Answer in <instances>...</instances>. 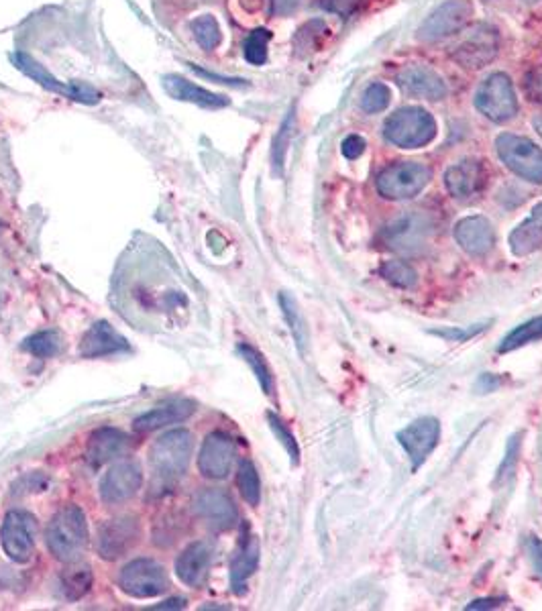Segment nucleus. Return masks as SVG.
Returning a JSON list of instances; mask_svg holds the SVG:
<instances>
[{
  "instance_id": "a18cd8bd",
  "label": "nucleus",
  "mask_w": 542,
  "mask_h": 611,
  "mask_svg": "<svg viewBox=\"0 0 542 611\" xmlns=\"http://www.w3.org/2000/svg\"><path fill=\"white\" fill-rule=\"evenodd\" d=\"M186 66H190V70H192L194 74H198L200 78L212 80L214 84H223V86H235V88H243V86H247V84H249V82H247V80H243V78H229V76H221V74H214V72H208V70H204V68H200V66H196V64H186Z\"/></svg>"
},
{
  "instance_id": "a19ab883",
  "label": "nucleus",
  "mask_w": 542,
  "mask_h": 611,
  "mask_svg": "<svg viewBox=\"0 0 542 611\" xmlns=\"http://www.w3.org/2000/svg\"><path fill=\"white\" fill-rule=\"evenodd\" d=\"M522 90L532 104L542 106V66H536V68L526 72L524 82H522Z\"/></svg>"
},
{
  "instance_id": "5701e85b",
  "label": "nucleus",
  "mask_w": 542,
  "mask_h": 611,
  "mask_svg": "<svg viewBox=\"0 0 542 611\" xmlns=\"http://www.w3.org/2000/svg\"><path fill=\"white\" fill-rule=\"evenodd\" d=\"M194 410H196V406L190 400H176V402L157 406V408L141 414L133 422V428L137 432H153V430H159V428H166V426L188 420L194 414Z\"/></svg>"
},
{
  "instance_id": "f704fd0d",
  "label": "nucleus",
  "mask_w": 542,
  "mask_h": 611,
  "mask_svg": "<svg viewBox=\"0 0 542 611\" xmlns=\"http://www.w3.org/2000/svg\"><path fill=\"white\" fill-rule=\"evenodd\" d=\"M239 353L245 359V363L253 369L255 377L261 385V390L269 396L271 392H274V377H271V371H269L265 359L261 357V353L255 351L251 345H239Z\"/></svg>"
},
{
  "instance_id": "c9c22d12",
  "label": "nucleus",
  "mask_w": 542,
  "mask_h": 611,
  "mask_svg": "<svg viewBox=\"0 0 542 611\" xmlns=\"http://www.w3.org/2000/svg\"><path fill=\"white\" fill-rule=\"evenodd\" d=\"M294 133V110H290L288 117L284 119L278 135L274 137V147H271V163H274V172L280 176L284 170V161H286V151L290 145Z\"/></svg>"
},
{
  "instance_id": "4468645a",
  "label": "nucleus",
  "mask_w": 542,
  "mask_h": 611,
  "mask_svg": "<svg viewBox=\"0 0 542 611\" xmlns=\"http://www.w3.org/2000/svg\"><path fill=\"white\" fill-rule=\"evenodd\" d=\"M143 485V471L135 461H119L108 469L100 481V497L104 504H123Z\"/></svg>"
},
{
  "instance_id": "7c9ffc66",
  "label": "nucleus",
  "mask_w": 542,
  "mask_h": 611,
  "mask_svg": "<svg viewBox=\"0 0 542 611\" xmlns=\"http://www.w3.org/2000/svg\"><path fill=\"white\" fill-rule=\"evenodd\" d=\"M190 27H192V35H194L196 43L204 51H214L216 47L223 43L221 25H219V21H216V17H212V15L196 17Z\"/></svg>"
},
{
  "instance_id": "2eb2a0df",
  "label": "nucleus",
  "mask_w": 542,
  "mask_h": 611,
  "mask_svg": "<svg viewBox=\"0 0 542 611\" xmlns=\"http://www.w3.org/2000/svg\"><path fill=\"white\" fill-rule=\"evenodd\" d=\"M194 512L214 530H229L239 518L235 502L223 489H202L194 497Z\"/></svg>"
},
{
  "instance_id": "ddd939ff",
  "label": "nucleus",
  "mask_w": 542,
  "mask_h": 611,
  "mask_svg": "<svg viewBox=\"0 0 542 611\" xmlns=\"http://www.w3.org/2000/svg\"><path fill=\"white\" fill-rule=\"evenodd\" d=\"M439 436H441L439 420L428 416L414 420L410 426L398 432V442L410 457L412 471H418L426 463L428 455L437 447Z\"/></svg>"
},
{
  "instance_id": "20e7f679",
  "label": "nucleus",
  "mask_w": 542,
  "mask_h": 611,
  "mask_svg": "<svg viewBox=\"0 0 542 611\" xmlns=\"http://www.w3.org/2000/svg\"><path fill=\"white\" fill-rule=\"evenodd\" d=\"M432 172L418 161H396L379 172L375 188L386 200H408L418 196L430 182Z\"/></svg>"
},
{
  "instance_id": "393cba45",
  "label": "nucleus",
  "mask_w": 542,
  "mask_h": 611,
  "mask_svg": "<svg viewBox=\"0 0 542 611\" xmlns=\"http://www.w3.org/2000/svg\"><path fill=\"white\" fill-rule=\"evenodd\" d=\"M508 243L516 257H526L542 247V202H538L522 225L512 231Z\"/></svg>"
},
{
  "instance_id": "ea45409f",
  "label": "nucleus",
  "mask_w": 542,
  "mask_h": 611,
  "mask_svg": "<svg viewBox=\"0 0 542 611\" xmlns=\"http://www.w3.org/2000/svg\"><path fill=\"white\" fill-rule=\"evenodd\" d=\"M483 330H487V324H473L467 328H435V330H430V335L441 337L445 341H453V343H465L477 337Z\"/></svg>"
},
{
  "instance_id": "603ef678",
  "label": "nucleus",
  "mask_w": 542,
  "mask_h": 611,
  "mask_svg": "<svg viewBox=\"0 0 542 611\" xmlns=\"http://www.w3.org/2000/svg\"><path fill=\"white\" fill-rule=\"evenodd\" d=\"M534 129H536V133L542 137V115H538V117L534 119Z\"/></svg>"
},
{
  "instance_id": "4c0bfd02",
  "label": "nucleus",
  "mask_w": 542,
  "mask_h": 611,
  "mask_svg": "<svg viewBox=\"0 0 542 611\" xmlns=\"http://www.w3.org/2000/svg\"><path fill=\"white\" fill-rule=\"evenodd\" d=\"M386 280L398 288H414L416 286V271L404 261H386L379 269Z\"/></svg>"
},
{
  "instance_id": "423d86ee",
  "label": "nucleus",
  "mask_w": 542,
  "mask_h": 611,
  "mask_svg": "<svg viewBox=\"0 0 542 611\" xmlns=\"http://www.w3.org/2000/svg\"><path fill=\"white\" fill-rule=\"evenodd\" d=\"M496 151L506 168L526 182L542 184V149L526 137L502 133L496 139Z\"/></svg>"
},
{
  "instance_id": "49530a36",
  "label": "nucleus",
  "mask_w": 542,
  "mask_h": 611,
  "mask_svg": "<svg viewBox=\"0 0 542 611\" xmlns=\"http://www.w3.org/2000/svg\"><path fill=\"white\" fill-rule=\"evenodd\" d=\"M365 147H367V143H365V139L359 137V135H349V137H345L343 143H341V151H343V155H345L347 159H359V157L363 155Z\"/></svg>"
},
{
  "instance_id": "a878e982",
  "label": "nucleus",
  "mask_w": 542,
  "mask_h": 611,
  "mask_svg": "<svg viewBox=\"0 0 542 611\" xmlns=\"http://www.w3.org/2000/svg\"><path fill=\"white\" fill-rule=\"evenodd\" d=\"M13 64L27 76L31 78L33 82H37L41 88H45L47 92H53V94H60V96H66L70 98V84H64L60 82L56 76H53L47 68H43L33 55L25 53V51H15L11 55Z\"/></svg>"
},
{
  "instance_id": "dca6fc26",
  "label": "nucleus",
  "mask_w": 542,
  "mask_h": 611,
  "mask_svg": "<svg viewBox=\"0 0 542 611\" xmlns=\"http://www.w3.org/2000/svg\"><path fill=\"white\" fill-rule=\"evenodd\" d=\"M487 172L479 159H463L445 172V186L455 200L471 202L485 190Z\"/></svg>"
},
{
  "instance_id": "0eeeda50",
  "label": "nucleus",
  "mask_w": 542,
  "mask_h": 611,
  "mask_svg": "<svg viewBox=\"0 0 542 611\" xmlns=\"http://www.w3.org/2000/svg\"><path fill=\"white\" fill-rule=\"evenodd\" d=\"M119 587L129 597L151 599L170 589V579L164 565H159L153 559H135L123 567Z\"/></svg>"
},
{
  "instance_id": "9d476101",
  "label": "nucleus",
  "mask_w": 542,
  "mask_h": 611,
  "mask_svg": "<svg viewBox=\"0 0 542 611\" xmlns=\"http://www.w3.org/2000/svg\"><path fill=\"white\" fill-rule=\"evenodd\" d=\"M35 536L37 522L29 512L11 510L5 516L3 528H0V544H3L5 554L13 563L25 565L33 559Z\"/></svg>"
},
{
  "instance_id": "6e6552de",
  "label": "nucleus",
  "mask_w": 542,
  "mask_h": 611,
  "mask_svg": "<svg viewBox=\"0 0 542 611\" xmlns=\"http://www.w3.org/2000/svg\"><path fill=\"white\" fill-rule=\"evenodd\" d=\"M500 51V33L496 27L479 23L467 37L455 45L451 58L465 70H481L490 66Z\"/></svg>"
},
{
  "instance_id": "f8f14e48",
  "label": "nucleus",
  "mask_w": 542,
  "mask_h": 611,
  "mask_svg": "<svg viewBox=\"0 0 542 611\" xmlns=\"http://www.w3.org/2000/svg\"><path fill=\"white\" fill-rule=\"evenodd\" d=\"M237 459V447L229 434L210 432L202 444L198 455V469L208 479L229 477Z\"/></svg>"
},
{
  "instance_id": "bb28decb",
  "label": "nucleus",
  "mask_w": 542,
  "mask_h": 611,
  "mask_svg": "<svg viewBox=\"0 0 542 611\" xmlns=\"http://www.w3.org/2000/svg\"><path fill=\"white\" fill-rule=\"evenodd\" d=\"M92 583V569L88 565H74L60 575L58 589L66 601H78L92 589Z\"/></svg>"
},
{
  "instance_id": "de8ad7c7",
  "label": "nucleus",
  "mask_w": 542,
  "mask_h": 611,
  "mask_svg": "<svg viewBox=\"0 0 542 611\" xmlns=\"http://www.w3.org/2000/svg\"><path fill=\"white\" fill-rule=\"evenodd\" d=\"M526 548H528V557H530V563H532L534 571L542 575V540L532 536V538H528Z\"/></svg>"
},
{
  "instance_id": "412c9836",
  "label": "nucleus",
  "mask_w": 542,
  "mask_h": 611,
  "mask_svg": "<svg viewBox=\"0 0 542 611\" xmlns=\"http://www.w3.org/2000/svg\"><path fill=\"white\" fill-rule=\"evenodd\" d=\"M212 563V548L206 542L190 544L176 559V575L188 587L204 585Z\"/></svg>"
},
{
  "instance_id": "f3484780",
  "label": "nucleus",
  "mask_w": 542,
  "mask_h": 611,
  "mask_svg": "<svg viewBox=\"0 0 542 611\" xmlns=\"http://www.w3.org/2000/svg\"><path fill=\"white\" fill-rule=\"evenodd\" d=\"M129 349L127 339L121 335V332L108 324L106 320L94 322L86 335L80 341V355L84 359H100V357H108L115 353H123Z\"/></svg>"
},
{
  "instance_id": "2f4dec72",
  "label": "nucleus",
  "mask_w": 542,
  "mask_h": 611,
  "mask_svg": "<svg viewBox=\"0 0 542 611\" xmlns=\"http://www.w3.org/2000/svg\"><path fill=\"white\" fill-rule=\"evenodd\" d=\"M237 485L249 506H259L261 502V481L255 465L249 459H243L237 473Z\"/></svg>"
},
{
  "instance_id": "1a4fd4ad",
  "label": "nucleus",
  "mask_w": 542,
  "mask_h": 611,
  "mask_svg": "<svg viewBox=\"0 0 542 611\" xmlns=\"http://www.w3.org/2000/svg\"><path fill=\"white\" fill-rule=\"evenodd\" d=\"M473 17L471 0H447L439 9L432 11L418 27L416 37L422 43L443 41L467 27Z\"/></svg>"
},
{
  "instance_id": "c756f323",
  "label": "nucleus",
  "mask_w": 542,
  "mask_h": 611,
  "mask_svg": "<svg viewBox=\"0 0 542 611\" xmlns=\"http://www.w3.org/2000/svg\"><path fill=\"white\" fill-rule=\"evenodd\" d=\"M542 339V316H536L520 326H516L512 332H508V335L502 339L498 351L500 353H510V351H516L528 343H534V341H540Z\"/></svg>"
},
{
  "instance_id": "09e8293b",
  "label": "nucleus",
  "mask_w": 542,
  "mask_h": 611,
  "mask_svg": "<svg viewBox=\"0 0 542 611\" xmlns=\"http://www.w3.org/2000/svg\"><path fill=\"white\" fill-rule=\"evenodd\" d=\"M302 0H271V15L288 17L298 11Z\"/></svg>"
},
{
  "instance_id": "a211bd4d",
  "label": "nucleus",
  "mask_w": 542,
  "mask_h": 611,
  "mask_svg": "<svg viewBox=\"0 0 542 611\" xmlns=\"http://www.w3.org/2000/svg\"><path fill=\"white\" fill-rule=\"evenodd\" d=\"M398 86L408 94V96H416L422 100H443L447 96V84L445 80L426 66H408L404 68L398 78H396Z\"/></svg>"
},
{
  "instance_id": "c85d7f7f",
  "label": "nucleus",
  "mask_w": 542,
  "mask_h": 611,
  "mask_svg": "<svg viewBox=\"0 0 542 611\" xmlns=\"http://www.w3.org/2000/svg\"><path fill=\"white\" fill-rule=\"evenodd\" d=\"M280 306H282V312H284V318L290 326V332L292 337L296 341V347L300 353H306V347H308V326L304 322V316L298 308V302L288 294V292H282L280 294Z\"/></svg>"
},
{
  "instance_id": "58836bf2",
  "label": "nucleus",
  "mask_w": 542,
  "mask_h": 611,
  "mask_svg": "<svg viewBox=\"0 0 542 611\" xmlns=\"http://www.w3.org/2000/svg\"><path fill=\"white\" fill-rule=\"evenodd\" d=\"M267 422H269L271 432H274L276 438L284 444V449L288 451L292 465H298L300 463V447H298V440L294 438V434L288 430V426L282 422V418L276 416L274 412L267 414Z\"/></svg>"
},
{
  "instance_id": "72a5a7b5",
  "label": "nucleus",
  "mask_w": 542,
  "mask_h": 611,
  "mask_svg": "<svg viewBox=\"0 0 542 611\" xmlns=\"http://www.w3.org/2000/svg\"><path fill=\"white\" fill-rule=\"evenodd\" d=\"M271 41V31L269 29H255L245 37L243 43V55L251 66H263L267 62V45Z\"/></svg>"
},
{
  "instance_id": "b1692460",
  "label": "nucleus",
  "mask_w": 542,
  "mask_h": 611,
  "mask_svg": "<svg viewBox=\"0 0 542 611\" xmlns=\"http://www.w3.org/2000/svg\"><path fill=\"white\" fill-rule=\"evenodd\" d=\"M257 563H259V540L253 534H249V530L245 528L239 548L235 552V559L231 563V585L237 595L245 591V585L249 577L255 573Z\"/></svg>"
},
{
  "instance_id": "f257e3e1",
  "label": "nucleus",
  "mask_w": 542,
  "mask_h": 611,
  "mask_svg": "<svg viewBox=\"0 0 542 611\" xmlns=\"http://www.w3.org/2000/svg\"><path fill=\"white\" fill-rule=\"evenodd\" d=\"M88 540L90 534L86 514L80 506L74 504L62 508L53 516L45 532V542L53 559L66 565H74L82 559V554L88 548Z\"/></svg>"
},
{
  "instance_id": "f03ea898",
  "label": "nucleus",
  "mask_w": 542,
  "mask_h": 611,
  "mask_svg": "<svg viewBox=\"0 0 542 611\" xmlns=\"http://www.w3.org/2000/svg\"><path fill=\"white\" fill-rule=\"evenodd\" d=\"M194 436L188 430H172L157 438L149 453V467L153 477V487L174 485L186 471L192 459Z\"/></svg>"
},
{
  "instance_id": "e433bc0d",
  "label": "nucleus",
  "mask_w": 542,
  "mask_h": 611,
  "mask_svg": "<svg viewBox=\"0 0 542 611\" xmlns=\"http://www.w3.org/2000/svg\"><path fill=\"white\" fill-rule=\"evenodd\" d=\"M390 102H392V90H390V86H386L382 82H375V84L367 86L363 96H361V108H363V113H367V115L382 113V110L388 108Z\"/></svg>"
},
{
  "instance_id": "6ab92c4d",
  "label": "nucleus",
  "mask_w": 542,
  "mask_h": 611,
  "mask_svg": "<svg viewBox=\"0 0 542 611\" xmlns=\"http://www.w3.org/2000/svg\"><path fill=\"white\" fill-rule=\"evenodd\" d=\"M457 243L473 257H483L496 245V233L492 222L485 216H467L455 225Z\"/></svg>"
},
{
  "instance_id": "37998d69",
  "label": "nucleus",
  "mask_w": 542,
  "mask_h": 611,
  "mask_svg": "<svg viewBox=\"0 0 542 611\" xmlns=\"http://www.w3.org/2000/svg\"><path fill=\"white\" fill-rule=\"evenodd\" d=\"M518 455H520V434H514L508 442V449H506V459L498 471V477H496V485H500L514 469L516 461H518Z\"/></svg>"
},
{
  "instance_id": "3c124183",
  "label": "nucleus",
  "mask_w": 542,
  "mask_h": 611,
  "mask_svg": "<svg viewBox=\"0 0 542 611\" xmlns=\"http://www.w3.org/2000/svg\"><path fill=\"white\" fill-rule=\"evenodd\" d=\"M182 607H186V601H184V599H170V601H166V603L157 605L155 609H182Z\"/></svg>"
},
{
  "instance_id": "9b49d317",
  "label": "nucleus",
  "mask_w": 542,
  "mask_h": 611,
  "mask_svg": "<svg viewBox=\"0 0 542 611\" xmlns=\"http://www.w3.org/2000/svg\"><path fill=\"white\" fill-rule=\"evenodd\" d=\"M141 536V526L135 516H121L106 520L98 528L96 550L102 561H117L137 544Z\"/></svg>"
},
{
  "instance_id": "79ce46f5",
  "label": "nucleus",
  "mask_w": 542,
  "mask_h": 611,
  "mask_svg": "<svg viewBox=\"0 0 542 611\" xmlns=\"http://www.w3.org/2000/svg\"><path fill=\"white\" fill-rule=\"evenodd\" d=\"M318 5L327 13L347 19L363 5V0H318Z\"/></svg>"
},
{
  "instance_id": "4be33fe9",
  "label": "nucleus",
  "mask_w": 542,
  "mask_h": 611,
  "mask_svg": "<svg viewBox=\"0 0 542 611\" xmlns=\"http://www.w3.org/2000/svg\"><path fill=\"white\" fill-rule=\"evenodd\" d=\"M127 449V436L117 428H98L92 432L86 449V461L92 469L115 461Z\"/></svg>"
},
{
  "instance_id": "cd10ccee",
  "label": "nucleus",
  "mask_w": 542,
  "mask_h": 611,
  "mask_svg": "<svg viewBox=\"0 0 542 611\" xmlns=\"http://www.w3.org/2000/svg\"><path fill=\"white\" fill-rule=\"evenodd\" d=\"M329 37H331L329 25L322 19H312L296 31V37H294L296 53L300 55V58H306V55L318 51Z\"/></svg>"
},
{
  "instance_id": "8fccbe9b",
  "label": "nucleus",
  "mask_w": 542,
  "mask_h": 611,
  "mask_svg": "<svg viewBox=\"0 0 542 611\" xmlns=\"http://www.w3.org/2000/svg\"><path fill=\"white\" fill-rule=\"evenodd\" d=\"M504 599H475L473 603L467 605V609H494L498 605H502Z\"/></svg>"
},
{
  "instance_id": "7ed1b4c3",
  "label": "nucleus",
  "mask_w": 542,
  "mask_h": 611,
  "mask_svg": "<svg viewBox=\"0 0 542 611\" xmlns=\"http://www.w3.org/2000/svg\"><path fill=\"white\" fill-rule=\"evenodd\" d=\"M384 137L402 149H418L437 137V121L420 106H404L384 123Z\"/></svg>"
},
{
  "instance_id": "c03bdc74",
  "label": "nucleus",
  "mask_w": 542,
  "mask_h": 611,
  "mask_svg": "<svg viewBox=\"0 0 542 611\" xmlns=\"http://www.w3.org/2000/svg\"><path fill=\"white\" fill-rule=\"evenodd\" d=\"M100 92L96 88H92L86 82H70V100L80 102V104H98L100 102Z\"/></svg>"
},
{
  "instance_id": "473e14b6",
  "label": "nucleus",
  "mask_w": 542,
  "mask_h": 611,
  "mask_svg": "<svg viewBox=\"0 0 542 611\" xmlns=\"http://www.w3.org/2000/svg\"><path fill=\"white\" fill-rule=\"evenodd\" d=\"M62 347V337L58 335L56 330H45V332H37V335L29 337L23 343V349L39 359H49L53 355H58Z\"/></svg>"
},
{
  "instance_id": "864d4df0",
  "label": "nucleus",
  "mask_w": 542,
  "mask_h": 611,
  "mask_svg": "<svg viewBox=\"0 0 542 611\" xmlns=\"http://www.w3.org/2000/svg\"><path fill=\"white\" fill-rule=\"evenodd\" d=\"M526 3H538V0H526Z\"/></svg>"
},
{
  "instance_id": "39448f33",
  "label": "nucleus",
  "mask_w": 542,
  "mask_h": 611,
  "mask_svg": "<svg viewBox=\"0 0 542 611\" xmlns=\"http://www.w3.org/2000/svg\"><path fill=\"white\" fill-rule=\"evenodd\" d=\"M475 108L494 123H508L518 115V98L512 80L498 72L487 76L475 92Z\"/></svg>"
},
{
  "instance_id": "aec40b11",
  "label": "nucleus",
  "mask_w": 542,
  "mask_h": 611,
  "mask_svg": "<svg viewBox=\"0 0 542 611\" xmlns=\"http://www.w3.org/2000/svg\"><path fill=\"white\" fill-rule=\"evenodd\" d=\"M161 86H164V90L174 98V100H182V102H190V104H196L200 108H206V110H219V108H225L231 104V98L223 96V94H216V92H210L194 82H190L188 78L184 76H178V74H166L164 78H161Z\"/></svg>"
}]
</instances>
